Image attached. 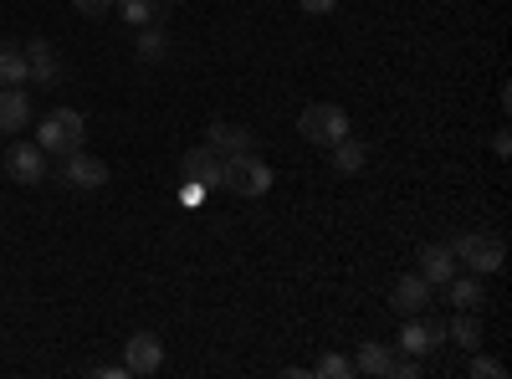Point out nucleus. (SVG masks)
Segmentation results:
<instances>
[{
    "label": "nucleus",
    "mask_w": 512,
    "mask_h": 379,
    "mask_svg": "<svg viewBox=\"0 0 512 379\" xmlns=\"http://www.w3.org/2000/svg\"><path fill=\"white\" fill-rule=\"evenodd\" d=\"M62 185H72V190H103V185H108V164H103L98 154L72 149V154L62 159Z\"/></svg>",
    "instance_id": "7"
},
{
    "label": "nucleus",
    "mask_w": 512,
    "mask_h": 379,
    "mask_svg": "<svg viewBox=\"0 0 512 379\" xmlns=\"http://www.w3.org/2000/svg\"><path fill=\"white\" fill-rule=\"evenodd\" d=\"M205 144L210 149H216V154H246L256 139H251V129H246V123H226V118H216V123H210V129H205Z\"/></svg>",
    "instance_id": "12"
},
{
    "label": "nucleus",
    "mask_w": 512,
    "mask_h": 379,
    "mask_svg": "<svg viewBox=\"0 0 512 379\" xmlns=\"http://www.w3.org/2000/svg\"><path fill=\"white\" fill-rule=\"evenodd\" d=\"M0 164H6V175L16 185H41V180H47V154H41L36 139H16L6 154H0Z\"/></svg>",
    "instance_id": "5"
},
{
    "label": "nucleus",
    "mask_w": 512,
    "mask_h": 379,
    "mask_svg": "<svg viewBox=\"0 0 512 379\" xmlns=\"http://www.w3.org/2000/svg\"><path fill=\"white\" fill-rule=\"evenodd\" d=\"M139 57H144V62H164V57H169V36L159 31V21L139 26Z\"/></svg>",
    "instance_id": "20"
},
{
    "label": "nucleus",
    "mask_w": 512,
    "mask_h": 379,
    "mask_svg": "<svg viewBox=\"0 0 512 379\" xmlns=\"http://www.w3.org/2000/svg\"><path fill=\"white\" fill-rule=\"evenodd\" d=\"M313 374H318V379H349V374H354V359H344V354H323V359L313 364Z\"/></svg>",
    "instance_id": "22"
},
{
    "label": "nucleus",
    "mask_w": 512,
    "mask_h": 379,
    "mask_svg": "<svg viewBox=\"0 0 512 379\" xmlns=\"http://www.w3.org/2000/svg\"><path fill=\"white\" fill-rule=\"evenodd\" d=\"M451 257H456L466 272L492 277V272H502V262H507V246H502V236L466 231V236H456V241H451Z\"/></svg>",
    "instance_id": "4"
},
{
    "label": "nucleus",
    "mask_w": 512,
    "mask_h": 379,
    "mask_svg": "<svg viewBox=\"0 0 512 379\" xmlns=\"http://www.w3.org/2000/svg\"><path fill=\"white\" fill-rule=\"evenodd\" d=\"M354 374H374V379H390V374H395V354H390V344H359Z\"/></svg>",
    "instance_id": "15"
},
{
    "label": "nucleus",
    "mask_w": 512,
    "mask_h": 379,
    "mask_svg": "<svg viewBox=\"0 0 512 379\" xmlns=\"http://www.w3.org/2000/svg\"><path fill=\"white\" fill-rule=\"evenodd\" d=\"M93 374H98V379H123L128 369H123V364H103V369H93Z\"/></svg>",
    "instance_id": "29"
},
{
    "label": "nucleus",
    "mask_w": 512,
    "mask_h": 379,
    "mask_svg": "<svg viewBox=\"0 0 512 379\" xmlns=\"http://www.w3.org/2000/svg\"><path fill=\"white\" fill-rule=\"evenodd\" d=\"M82 113L77 108H52L47 118L36 123V144H41V154H57V159H67L72 149H82Z\"/></svg>",
    "instance_id": "3"
},
{
    "label": "nucleus",
    "mask_w": 512,
    "mask_h": 379,
    "mask_svg": "<svg viewBox=\"0 0 512 379\" xmlns=\"http://www.w3.org/2000/svg\"><path fill=\"white\" fill-rule=\"evenodd\" d=\"M446 339H456L461 349H482V318L472 308H456V318L446 323Z\"/></svg>",
    "instance_id": "17"
},
{
    "label": "nucleus",
    "mask_w": 512,
    "mask_h": 379,
    "mask_svg": "<svg viewBox=\"0 0 512 379\" xmlns=\"http://www.w3.org/2000/svg\"><path fill=\"white\" fill-rule=\"evenodd\" d=\"M297 134H303L308 144H318V149H333L338 139L354 134L349 108H338V103H308L303 113H297Z\"/></svg>",
    "instance_id": "1"
},
{
    "label": "nucleus",
    "mask_w": 512,
    "mask_h": 379,
    "mask_svg": "<svg viewBox=\"0 0 512 379\" xmlns=\"http://www.w3.org/2000/svg\"><path fill=\"white\" fill-rule=\"evenodd\" d=\"M221 175H226V154H216L210 144H200V149H190L185 154V180H195V185H221Z\"/></svg>",
    "instance_id": "11"
},
{
    "label": "nucleus",
    "mask_w": 512,
    "mask_h": 379,
    "mask_svg": "<svg viewBox=\"0 0 512 379\" xmlns=\"http://www.w3.org/2000/svg\"><path fill=\"white\" fill-rule=\"evenodd\" d=\"M415 374H420V359H415V354H400V359H395V374H390V379H415Z\"/></svg>",
    "instance_id": "24"
},
{
    "label": "nucleus",
    "mask_w": 512,
    "mask_h": 379,
    "mask_svg": "<svg viewBox=\"0 0 512 379\" xmlns=\"http://www.w3.org/2000/svg\"><path fill=\"white\" fill-rule=\"evenodd\" d=\"M431 298H436V287L425 282L420 272H405V277L395 282V292H390V303H395V313H405V318L425 313V308H431Z\"/></svg>",
    "instance_id": "8"
},
{
    "label": "nucleus",
    "mask_w": 512,
    "mask_h": 379,
    "mask_svg": "<svg viewBox=\"0 0 512 379\" xmlns=\"http://www.w3.org/2000/svg\"><path fill=\"white\" fill-rule=\"evenodd\" d=\"M446 298H451L456 308H472V313H477V308L487 303V298H482V277H477V272H472V277H451V282H446Z\"/></svg>",
    "instance_id": "18"
},
{
    "label": "nucleus",
    "mask_w": 512,
    "mask_h": 379,
    "mask_svg": "<svg viewBox=\"0 0 512 379\" xmlns=\"http://www.w3.org/2000/svg\"><path fill=\"white\" fill-rule=\"evenodd\" d=\"M113 6H118V16H123L128 26H149V21H159L154 0H113Z\"/></svg>",
    "instance_id": "21"
},
{
    "label": "nucleus",
    "mask_w": 512,
    "mask_h": 379,
    "mask_svg": "<svg viewBox=\"0 0 512 379\" xmlns=\"http://www.w3.org/2000/svg\"><path fill=\"white\" fill-rule=\"evenodd\" d=\"M472 379H507V364L482 354V349H472Z\"/></svg>",
    "instance_id": "23"
},
{
    "label": "nucleus",
    "mask_w": 512,
    "mask_h": 379,
    "mask_svg": "<svg viewBox=\"0 0 512 379\" xmlns=\"http://www.w3.org/2000/svg\"><path fill=\"white\" fill-rule=\"evenodd\" d=\"M441 344H446V323H441V318H425V313H415V318L400 328V354L425 359V354H436Z\"/></svg>",
    "instance_id": "6"
},
{
    "label": "nucleus",
    "mask_w": 512,
    "mask_h": 379,
    "mask_svg": "<svg viewBox=\"0 0 512 379\" xmlns=\"http://www.w3.org/2000/svg\"><path fill=\"white\" fill-rule=\"evenodd\" d=\"M26 52V67H31V82H41V88H57L62 82V62H57V47L47 36H36L31 47H21Z\"/></svg>",
    "instance_id": "10"
},
{
    "label": "nucleus",
    "mask_w": 512,
    "mask_h": 379,
    "mask_svg": "<svg viewBox=\"0 0 512 379\" xmlns=\"http://www.w3.org/2000/svg\"><path fill=\"white\" fill-rule=\"evenodd\" d=\"M72 6H77L82 16H108V11H113V0H72Z\"/></svg>",
    "instance_id": "26"
},
{
    "label": "nucleus",
    "mask_w": 512,
    "mask_h": 379,
    "mask_svg": "<svg viewBox=\"0 0 512 379\" xmlns=\"http://www.w3.org/2000/svg\"><path fill=\"white\" fill-rule=\"evenodd\" d=\"M272 164L256 154V149H246V154H231L226 159V175H221V190H236L241 200H262L267 190H272Z\"/></svg>",
    "instance_id": "2"
},
{
    "label": "nucleus",
    "mask_w": 512,
    "mask_h": 379,
    "mask_svg": "<svg viewBox=\"0 0 512 379\" xmlns=\"http://www.w3.org/2000/svg\"><path fill=\"white\" fill-rule=\"evenodd\" d=\"M200 200H205V185H195V180H190V185L180 190V205H200Z\"/></svg>",
    "instance_id": "28"
},
{
    "label": "nucleus",
    "mask_w": 512,
    "mask_h": 379,
    "mask_svg": "<svg viewBox=\"0 0 512 379\" xmlns=\"http://www.w3.org/2000/svg\"><path fill=\"white\" fill-rule=\"evenodd\" d=\"M297 6H303V16H333L338 0H297Z\"/></svg>",
    "instance_id": "25"
},
{
    "label": "nucleus",
    "mask_w": 512,
    "mask_h": 379,
    "mask_svg": "<svg viewBox=\"0 0 512 379\" xmlns=\"http://www.w3.org/2000/svg\"><path fill=\"white\" fill-rule=\"evenodd\" d=\"M164 364V344L154 339V333H134V339L123 344V369L128 374H159Z\"/></svg>",
    "instance_id": "9"
},
{
    "label": "nucleus",
    "mask_w": 512,
    "mask_h": 379,
    "mask_svg": "<svg viewBox=\"0 0 512 379\" xmlns=\"http://www.w3.org/2000/svg\"><path fill=\"white\" fill-rule=\"evenodd\" d=\"M492 154H497V159H507V154H512V134H507V129H497V134H492Z\"/></svg>",
    "instance_id": "27"
},
{
    "label": "nucleus",
    "mask_w": 512,
    "mask_h": 379,
    "mask_svg": "<svg viewBox=\"0 0 512 379\" xmlns=\"http://www.w3.org/2000/svg\"><path fill=\"white\" fill-rule=\"evenodd\" d=\"M26 129H31L26 88H0V134H26Z\"/></svg>",
    "instance_id": "13"
},
{
    "label": "nucleus",
    "mask_w": 512,
    "mask_h": 379,
    "mask_svg": "<svg viewBox=\"0 0 512 379\" xmlns=\"http://www.w3.org/2000/svg\"><path fill=\"white\" fill-rule=\"evenodd\" d=\"M420 277L431 282V287H446L456 277V257H451V246H425L420 251Z\"/></svg>",
    "instance_id": "14"
},
{
    "label": "nucleus",
    "mask_w": 512,
    "mask_h": 379,
    "mask_svg": "<svg viewBox=\"0 0 512 379\" xmlns=\"http://www.w3.org/2000/svg\"><path fill=\"white\" fill-rule=\"evenodd\" d=\"M31 77V67H26V52L21 47H0V88H21V82Z\"/></svg>",
    "instance_id": "19"
},
{
    "label": "nucleus",
    "mask_w": 512,
    "mask_h": 379,
    "mask_svg": "<svg viewBox=\"0 0 512 379\" xmlns=\"http://www.w3.org/2000/svg\"><path fill=\"white\" fill-rule=\"evenodd\" d=\"M328 154H333V170H338V175H359L364 164H369V149H364V139H354V134L338 139Z\"/></svg>",
    "instance_id": "16"
},
{
    "label": "nucleus",
    "mask_w": 512,
    "mask_h": 379,
    "mask_svg": "<svg viewBox=\"0 0 512 379\" xmlns=\"http://www.w3.org/2000/svg\"><path fill=\"white\" fill-rule=\"evenodd\" d=\"M169 6H180V0H169Z\"/></svg>",
    "instance_id": "30"
}]
</instances>
